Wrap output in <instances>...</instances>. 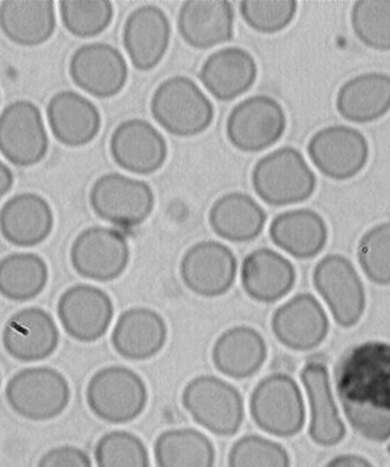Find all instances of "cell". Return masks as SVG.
<instances>
[{
    "instance_id": "6da1fadb",
    "label": "cell",
    "mask_w": 390,
    "mask_h": 467,
    "mask_svg": "<svg viewBox=\"0 0 390 467\" xmlns=\"http://www.w3.org/2000/svg\"><path fill=\"white\" fill-rule=\"evenodd\" d=\"M339 400L348 422L366 441L390 438V343L353 347L336 368Z\"/></svg>"
},
{
    "instance_id": "7a4b0ae2",
    "label": "cell",
    "mask_w": 390,
    "mask_h": 467,
    "mask_svg": "<svg viewBox=\"0 0 390 467\" xmlns=\"http://www.w3.org/2000/svg\"><path fill=\"white\" fill-rule=\"evenodd\" d=\"M252 186L273 207L305 202L316 190V176L304 155L291 146L275 150L256 163Z\"/></svg>"
},
{
    "instance_id": "3957f363",
    "label": "cell",
    "mask_w": 390,
    "mask_h": 467,
    "mask_svg": "<svg viewBox=\"0 0 390 467\" xmlns=\"http://www.w3.org/2000/svg\"><path fill=\"white\" fill-rule=\"evenodd\" d=\"M151 112L164 130L180 137L202 134L215 118L211 100L184 76L169 78L158 86L151 99Z\"/></svg>"
},
{
    "instance_id": "277c9868",
    "label": "cell",
    "mask_w": 390,
    "mask_h": 467,
    "mask_svg": "<svg viewBox=\"0 0 390 467\" xmlns=\"http://www.w3.org/2000/svg\"><path fill=\"white\" fill-rule=\"evenodd\" d=\"M5 397L14 413L34 422H45L67 410L71 388L58 369L37 366L13 375L5 389Z\"/></svg>"
},
{
    "instance_id": "5b68a950",
    "label": "cell",
    "mask_w": 390,
    "mask_h": 467,
    "mask_svg": "<svg viewBox=\"0 0 390 467\" xmlns=\"http://www.w3.org/2000/svg\"><path fill=\"white\" fill-rule=\"evenodd\" d=\"M90 410L100 420L113 424L132 422L143 413L149 392L144 379L125 366L98 370L86 389Z\"/></svg>"
},
{
    "instance_id": "8992f818",
    "label": "cell",
    "mask_w": 390,
    "mask_h": 467,
    "mask_svg": "<svg viewBox=\"0 0 390 467\" xmlns=\"http://www.w3.org/2000/svg\"><path fill=\"white\" fill-rule=\"evenodd\" d=\"M182 402L197 424L220 437L237 434L245 419L240 391L214 375L191 379L183 391Z\"/></svg>"
},
{
    "instance_id": "52a82bcc",
    "label": "cell",
    "mask_w": 390,
    "mask_h": 467,
    "mask_svg": "<svg viewBox=\"0 0 390 467\" xmlns=\"http://www.w3.org/2000/svg\"><path fill=\"white\" fill-rule=\"evenodd\" d=\"M250 413L257 427L279 438L296 436L306 420L300 389L284 373L270 374L257 384L250 397Z\"/></svg>"
},
{
    "instance_id": "ba28073f",
    "label": "cell",
    "mask_w": 390,
    "mask_h": 467,
    "mask_svg": "<svg viewBox=\"0 0 390 467\" xmlns=\"http://www.w3.org/2000/svg\"><path fill=\"white\" fill-rule=\"evenodd\" d=\"M90 203L103 221L121 228H134L151 216L155 198L148 182L110 172L91 186Z\"/></svg>"
},
{
    "instance_id": "9c48e42d",
    "label": "cell",
    "mask_w": 390,
    "mask_h": 467,
    "mask_svg": "<svg viewBox=\"0 0 390 467\" xmlns=\"http://www.w3.org/2000/svg\"><path fill=\"white\" fill-rule=\"evenodd\" d=\"M287 130L282 105L268 95L242 100L229 113L227 139L242 152L257 153L277 144Z\"/></svg>"
},
{
    "instance_id": "30bf717a",
    "label": "cell",
    "mask_w": 390,
    "mask_h": 467,
    "mask_svg": "<svg viewBox=\"0 0 390 467\" xmlns=\"http://www.w3.org/2000/svg\"><path fill=\"white\" fill-rule=\"evenodd\" d=\"M311 161L332 181L352 180L368 164L370 145L359 130L345 125L324 127L307 145Z\"/></svg>"
},
{
    "instance_id": "8fae6325",
    "label": "cell",
    "mask_w": 390,
    "mask_h": 467,
    "mask_svg": "<svg viewBox=\"0 0 390 467\" xmlns=\"http://www.w3.org/2000/svg\"><path fill=\"white\" fill-rule=\"evenodd\" d=\"M43 114L30 100H16L0 114V153L14 166L29 168L48 152Z\"/></svg>"
},
{
    "instance_id": "7c38bea8",
    "label": "cell",
    "mask_w": 390,
    "mask_h": 467,
    "mask_svg": "<svg viewBox=\"0 0 390 467\" xmlns=\"http://www.w3.org/2000/svg\"><path fill=\"white\" fill-rule=\"evenodd\" d=\"M73 269L90 281L110 282L125 273L131 247L125 235L114 228H86L73 241L70 250Z\"/></svg>"
},
{
    "instance_id": "4fadbf2b",
    "label": "cell",
    "mask_w": 390,
    "mask_h": 467,
    "mask_svg": "<svg viewBox=\"0 0 390 467\" xmlns=\"http://www.w3.org/2000/svg\"><path fill=\"white\" fill-rule=\"evenodd\" d=\"M313 281L341 327L350 328L360 322L365 310L364 286L346 256L334 254L324 256L316 265Z\"/></svg>"
},
{
    "instance_id": "5bb4252c",
    "label": "cell",
    "mask_w": 390,
    "mask_h": 467,
    "mask_svg": "<svg viewBox=\"0 0 390 467\" xmlns=\"http://www.w3.org/2000/svg\"><path fill=\"white\" fill-rule=\"evenodd\" d=\"M58 315L69 336L77 341L90 343L107 334L112 323L114 306L102 288L77 284L59 296Z\"/></svg>"
},
{
    "instance_id": "9a60e30c",
    "label": "cell",
    "mask_w": 390,
    "mask_h": 467,
    "mask_svg": "<svg viewBox=\"0 0 390 467\" xmlns=\"http://www.w3.org/2000/svg\"><path fill=\"white\" fill-rule=\"evenodd\" d=\"M237 260L227 245L217 241H202L183 255L181 276L189 290L197 296L216 297L233 286Z\"/></svg>"
},
{
    "instance_id": "2e32d148",
    "label": "cell",
    "mask_w": 390,
    "mask_h": 467,
    "mask_svg": "<svg viewBox=\"0 0 390 467\" xmlns=\"http://www.w3.org/2000/svg\"><path fill=\"white\" fill-rule=\"evenodd\" d=\"M73 82L98 99H110L125 88L128 66L121 50L107 43L81 46L69 64Z\"/></svg>"
},
{
    "instance_id": "e0dca14e",
    "label": "cell",
    "mask_w": 390,
    "mask_h": 467,
    "mask_svg": "<svg viewBox=\"0 0 390 467\" xmlns=\"http://www.w3.org/2000/svg\"><path fill=\"white\" fill-rule=\"evenodd\" d=\"M110 152L123 171L135 175H151L166 162L168 145L162 132L150 122L130 119L114 130Z\"/></svg>"
},
{
    "instance_id": "ac0fdd59",
    "label": "cell",
    "mask_w": 390,
    "mask_h": 467,
    "mask_svg": "<svg viewBox=\"0 0 390 467\" xmlns=\"http://www.w3.org/2000/svg\"><path fill=\"white\" fill-rule=\"evenodd\" d=\"M275 337L289 349L309 351L319 347L329 332L327 314L314 296L300 293L274 311Z\"/></svg>"
},
{
    "instance_id": "d6986e66",
    "label": "cell",
    "mask_w": 390,
    "mask_h": 467,
    "mask_svg": "<svg viewBox=\"0 0 390 467\" xmlns=\"http://www.w3.org/2000/svg\"><path fill=\"white\" fill-rule=\"evenodd\" d=\"M59 345V331L52 315L39 306L17 311L7 320L3 346L12 358L23 363L47 359Z\"/></svg>"
},
{
    "instance_id": "ffe728a7",
    "label": "cell",
    "mask_w": 390,
    "mask_h": 467,
    "mask_svg": "<svg viewBox=\"0 0 390 467\" xmlns=\"http://www.w3.org/2000/svg\"><path fill=\"white\" fill-rule=\"evenodd\" d=\"M172 27L166 13L154 5L134 9L122 31L123 46L132 66L150 71L163 61L171 44Z\"/></svg>"
},
{
    "instance_id": "44dd1931",
    "label": "cell",
    "mask_w": 390,
    "mask_h": 467,
    "mask_svg": "<svg viewBox=\"0 0 390 467\" xmlns=\"http://www.w3.org/2000/svg\"><path fill=\"white\" fill-rule=\"evenodd\" d=\"M47 120L55 139L69 148L91 143L102 127L98 107L72 90L58 91L49 99Z\"/></svg>"
},
{
    "instance_id": "7402d4cb",
    "label": "cell",
    "mask_w": 390,
    "mask_h": 467,
    "mask_svg": "<svg viewBox=\"0 0 390 467\" xmlns=\"http://www.w3.org/2000/svg\"><path fill=\"white\" fill-rule=\"evenodd\" d=\"M167 338V323L162 315L146 306H134L119 316L111 342L123 358L146 360L163 349Z\"/></svg>"
},
{
    "instance_id": "603a6c76",
    "label": "cell",
    "mask_w": 390,
    "mask_h": 467,
    "mask_svg": "<svg viewBox=\"0 0 390 467\" xmlns=\"http://www.w3.org/2000/svg\"><path fill=\"white\" fill-rule=\"evenodd\" d=\"M53 228V209L39 194H17L0 209V233L13 245H39L47 240Z\"/></svg>"
},
{
    "instance_id": "cb8c5ba5",
    "label": "cell",
    "mask_w": 390,
    "mask_h": 467,
    "mask_svg": "<svg viewBox=\"0 0 390 467\" xmlns=\"http://www.w3.org/2000/svg\"><path fill=\"white\" fill-rule=\"evenodd\" d=\"M178 30L187 45L209 49L234 35V9L227 0H189L178 13Z\"/></svg>"
},
{
    "instance_id": "d4e9b609",
    "label": "cell",
    "mask_w": 390,
    "mask_h": 467,
    "mask_svg": "<svg viewBox=\"0 0 390 467\" xmlns=\"http://www.w3.org/2000/svg\"><path fill=\"white\" fill-rule=\"evenodd\" d=\"M241 283L251 299L272 304L292 290L296 283V269L290 260L279 252L260 247L243 260Z\"/></svg>"
},
{
    "instance_id": "484cf974",
    "label": "cell",
    "mask_w": 390,
    "mask_h": 467,
    "mask_svg": "<svg viewBox=\"0 0 390 467\" xmlns=\"http://www.w3.org/2000/svg\"><path fill=\"white\" fill-rule=\"evenodd\" d=\"M311 407L310 437L316 445L332 447L345 438V425L333 400L327 368L321 361H310L301 369Z\"/></svg>"
},
{
    "instance_id": "4316f807",
    "label": "cell",
    "mask_w": 390,
    "mask_h": 467,
    "mask_svg": "<svg viewBox=\"0 0 390 467\" xmlns=\"http://www.w3.org/2000/svg\"><path fill=\"white\" fill-rule=\"evenodd\" d=\"M258 67L254 57L241 47H227L211 54L200 70V80L214 98L228 102L254 86Z\"/></svg>"
},
{
    "instance_id": "83f0119b",
    "label": "cell",
    "mask_w": 390,
    "mask_h": 467,
    "mask_svg": "<svg viewBox=\"0 0 390 467\" xmlns=\"http://www.w3.org/2000/svg\"><path fill=\"white\" fill-rule=\"evenodd\" d=\"M268 345L256 328L237 325L220 334L213 347V363L220 373L232 379H248L263 368Z\"/></svg>"
},
{
    "instance_id": "f1b7e54d",
    "label": "cell",
    "mask_w": 390,
    "mask_h": 467,
    "mask_svg": "<svg viewBox=\"0 0 390 467\" xmlns=\"http://www.w3.org/2000/svg\"><path fill=\"white\" fill-rule=\"evenodd\" d=\"M336 109L342 118L353 123L380 120L390 111V75L366 72L352 78L339 88Z\"/></svg>"
},
{
    "instance_id": "f546056e",
    "label": "cell",
    "mask_w": 390,
    "mask_h": 467,
    "mask_svg": "<svg viewBox=\"0 0 390 467\" xmlns=\"http://www.w3.org/2000/svg\"><path fill=\"white\" fill-rule=\"evenodd\" d=\"M270 240L297 259H311L327 245V223L311 209L289 210L278 214L269 226Z\"/></svg>"
},
{
    "instance_id": "4dcf8cb0",
    "label": "cell",
    "mask_w": 390,
    "mask_h": 467,
    "mask_svg": "<svg viewBox=\"0 0 390 467\" xmlns=\"http://www.w3.org/2000/svg\"><path fill=\"white\" fill-rule=\"evenodd\" d=\"M55 27L57 14L50 0H8L0 4V29L14 44L36 47L47 43Z\"/></svg>"
},
{
    "instance_id": "1f68e13d",
    "label": "cell",
    "mask_w": 390,
    "mask_h": 467,
    "mask_svg": "<svg viewBox=\"0 0 390 467\" xmlns=\"http://www.w3.org/2000/svg\"><path fill=\"white\" fill-rule=\"evenodd\" d=\"M265 210L250 195L234 192L219 198L209 213V223L219 237L229 242L256 240L263 233Z\"/></svg>"
},
{
    "instance_id": "d6a6232c",
    "label": "cell",
    "mask_w": 390,
    "mask_h": 467,
    "mask_svg": "<svg viewBox=\"0 0 390 467\" xmlns=\"http://www.w3.org/2000/svg\"><path fill=\"white\" fill-rule=\"evenodd\" d=\"M158 467H215L214 443L191 428L167 430L154 442Z\"/></svg>"
},
{
    "instance_id": "836d02e7",
    "label": "cell",
    "mask_w": 390,
    "mask_h": 467,
    "mask_svg": "<svg viewBox=\"0 0 390 467\" xmlns=\"http://www.w3.org/2000/svg\"><path fill=\"white\" fill-rule=\"evenodd\" d=\"M47 264L31 252L12 254L0 260V296L16 302L36 299L47 286Z\"/></svg>"
},
{
    "instance_id": "e575fe53",
    "label": "cell",
    "mask_w": 390,
    "mask_h": 467,
    "mask_svg": "<svg viewBox=\"0 0 390 467\" xmlns=\"http://www.w3.org/2000/svg\"><path fill=\"white\" fill-rule=\"evenodd\" d=\"M351 25L362 44L390 52V0H359L353 5Z\"/></svg>"
},
{
    "instance_id": "d590c367",
    "label": "cell",
    "mask_w": 390,
    "mask_h": 467,
    "mask_svg": "<svg viewBox=\"0 0 390 467\" xmlns=\"http://www.w3.org/2000/svg\"><path fill=\"white\" fill-rule=\"evenodd\" d=\"M59 16L71 35L93 38L111 26L114 8L108 0H63L59 2Z\"/></svg>"
},
{
    "instance_id": "8d00e7d4",
    "label": "cell",
    "mask_w": 390,
    "mask_h": 467,
    "mask_svg": "<svg viewBox=\"0 0 390 467\" xmlns=\"http://www.w3.org/2000/svg\"><path fill=\"white\" fill-rule=\"evenodd\" d=\"M98 467H150L148 448L136 434L116 430L105 433L95 447Z\"/></svg>"
},
{
    "instance_id": "74e56055",
    "label": "cell",
    "mask_w": 390,
    "mask_h": 467,
    "mask_svg": "<svg viewBox=\"0 0 390 467\" xmlns=\"http://www.w3.org/2000/svg\"><path fill=\"white\" fill-rule=\"evenodd\" d=\"M228 467H291L289 452L270 439L247 434L238 439L229 451Z\"/></svg>"
},
{
    "instance_id": "f35d334b",
    "label": "cell",
    "mask_w": 390,
    "mask_h": 467,
    "mask_svg": "<svg viewBox=\"0 0 390 467\" xmlns=\"http://www.w3.org/2000/svg\"><path fill=\"white\" fill-rule=\"evenodd\" d=\"M361 268L371 282L390 284V222L379 223L362 236L357 250Z\"/></svg>"
},
{
    "instance_id": "ab89813d",
    "label": "cell",
    "mask_w": 390,
    "mask_h": 467,
    "mask_svg": "<svg viewBox=\"0 0 390 467\" xmlns=\"http://www.w3.org/2000/svg\"><path fill=\"white\" fill-rule=\"evenodd\" d=\"M295 0H245L240 4L243 20L260 34H278L291 25L297 16Z\"/></svg>"
},
{
    "instance_id": "60d3db41",
    "label": "cell",
    "mask_w": 390,
    "mask_h": 467,
    "mask_svg": "<svg viewBox=\"0 0 390 467\" xmlns=\"http://www.w3.org/2000/svg\"><path fill=\"white\" fill-rule=\"evenodd\" d=\"M37 467H93L89 454L81 448L64 445L46 451Z\"/></svg>"
},
{
    "instance_id": "b9f144b4",
    "label": "cell",
    "mask_w": 390,
    "mask_h": 467,
    "mask_svg": "<svg viewBox=\"0 0 390 467\" xmlns=\"http://www.w3.org/2000/svg\"><path fill=\"white\" fill-rule=\"evenodd\" d=\"M324 467H374L364 457L354 454H347L334 457Z\"/></svg>"
},
{
    "instance_id": "7bdbcfd3",
    "label": "cell",
    "mask_w": 390,
    "mask_h": 467,
    "mask_svg": "<svg viewBox=\"0 0 390 467\" xmlns=\"http://www.w3.org/2000/svg\"><path fill=\"white\" fill-rule=\"evenodd\" d=\"M14 184V176L11 169L0 160V200L11 192Z\"/></svg>"
},
{
    "instance_id": "ee69618b",
    "label": "cell",
    "mask_w": 390,
    "mask_h": 467,
    "mask_svg": "<svg viewBox=\"0 0 390 467\" xmlns=\"http://www.w3.org/2000/svg\"><path fill=\"white\" fill-rule=\"evenodd\" d=\"M0 387H2V373H0Z\"/></svg>"
},
{
    "instance_id": "f6af8a7d",
    "label": "cell",
    "mask_w": 390,
    "mask_h": 467,
    "mask_svg": "<svg viewBox=\"0 0 390 467\" xmlns=\"http://www.w3.org/2000/svg\"><path fill=\"white\" fill-rule=\"evenodd\" d=\"M388 452L390 454V443H389V446H388Z\"/></svg>"
}]
</instances>
